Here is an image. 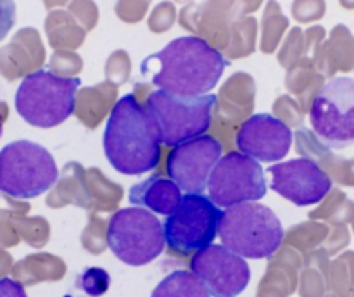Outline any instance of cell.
Returning <instances> with one entry per match:
<instances>
[{
  "label": "cell",
  "mask_w": 354,
  "mask_h": 297,
  "mask_svg": "<svg viewBox=\"0 0 354 297\" xmlns=\"http://www.w3.org/2000/svg\"><path fill=\"white\" fill-rule=\"evenodd\" d=\"M142 66H156V69H145L142 75L149 76L158 88L199 97L218 85L228 61L206 38L190 35L171 40L165 48L149 55Z\"/></svg>",
  "instance_id": "obj_1"
},
{
  "label": "cell",
  "mask_w": 354,
  "mask_h": 297,
  "mask_svg": "<svg viewBox=\"0 0 354 297\" xmlns=\"http://www.w3.org/2000/svg\"><path fill=\"white\" fill-rule=\"evenodd\" d=\"M161 145V133L147 107L133 93L121 97L104 130V152L109 164L123 175H144L159 164Z\"/></svg>",
  "instance_id": "obj_2"
},
{
  "label": "cell",
  "mask_w": 354,
  "mask_h": 297,
  "mask_svg": "<svg viewBox=\"0 0 354 297\" xmlns=\"http://www.w3.org/2000/svg\"><path fill=\"white\" fill-rule=\"evenodd\" d=\"M82 79L50 71H33L23 78L14 95L17 114L37 128H54L69 119L76 107Z\"/></svg>",
  "instance_id": "obj_3"
},
{
  "label": "cell",
  "mask_w": 354,
  "mask_h": 297,
  "mask_svg": "<svg viewBox=\"0 0 354 297\" xmlns=\"http://www.w3.org/2000/svg\"><path fill=\"white\" fill-rule=\"evenodd\" d=\"M218 237L242 258L266 259L282 245L283 227L268 206L242 202L225 207Z\"/></svg>",
  "instance_id": "obj_4"
},
{
  "label": "cell",
  "mask_w": 354,
  "mask_h": 297,
  "mask_svg": "<svg viewBox=\"0 0 354 297\" xmlns=\"http://www.w3.org/2000/svg\"><path fill=\"white\" fill-rule=\"evenodd\" d=\"M216 102L218 97L214 93L189 97L158 88L149 93L145 107L158 124L162 145L178 147L201 135H206L213 123Z\"/></svg>",
  "instance_id": "obj_5"
},
{
  "label": "cell",
  "mask_w": 354,
  "mask_h": 297,
  "mask_svg": "<svg viewBox=\"0 0 354 297\" xmlns=\"http://www.w3.org/2000/svg\"><path fill=\"white\" fill-rule=\"evenodd\" d=\"M59 180L55 159L44 145L14 140L0 151V189L12 199H35Z\"/></svg>",
  "instance_id": "obj_6"
},
{
  "label": "cell",
  "mask_w": 354,
  "mask_h": 297,
  "mask_svg": "<svg viewBox=\"0 0 354 297\" xmlns=\"http://www.w3.org/2000/svg\"><path fill=\"white\" fill-rule=\"evenodd\" d=\"M106 240L111 252L124 265H149L165 251V223L145 207H123L111 216Z\"/></svg>",
  "instance_id": "obj_7"
},
{
  "label": "cell",
  "mask_w": 354,
  "mask_h": 297,
  "mask_svg": "<svg viewBox=\"0 0 354 297\" xmlns=\"http://www.w3.org/2000/svg\"><path fill=\"white\" fill-rule=\"evenodd\" d=\"M223 211L211 197L185 193L175 213L166 216V245L180 254H194L209 247L220 235Z\"/></svg>",
  "instance_id": "obj_8"
},
{
  "label": "cell",
  "mask_w": 354,
  "mask_h": 297,
  "mask_svg": "<svg viewBox=\"0 0 354 297\" xmlns=\"http://www.w3.org/2000/svg\"><path fill=\"white\" fill-rule=\"evenodd\" d=\"M310 123L318 140L328 148L354 144V78L335 76L315 95Z\"/></svg>",
  "instance_id": "obj_9"
},
{
  "label": "cell",
  "mask_w": 354,
  "mask_h": 297,
  "mask_svg": "<svg viewBox=\"0 0 354 297\" xmlns=\"http://www.w3.org/2000/svg\"><path fill=\"white\" fill-rule=\"evenodd\" d=\"M266 178L259 161L244 152H228L218 161L207 183V193L220 207L256 202L266 195Z\"/></svg>",
  "instance_id": "obj_10"
},
{
  "label": "cell",
  "mask_w": 354,
  "mask_h": 297,
  "mask_svg": "<svg viewBox=\"0 0 354 297\" xmlns=\"http://www.w3.org/2000/svg\"><path fill=\"white\" fill-rule=\"evenodd\" d=\"M190 269L213 297H235L244 292L251 282V268L245 259L223 244H211L196 252Z\"/></svg>",
  "instance_id": "obj_11"
},
{
  "label": "cell",
  "mask_w": 354,
  "mask_h": 297,
  "mask_svg": "<svg viewBox=\"0 0 354 297\" xmlns=\"http://www.w3.org/2000/svg\"><path fill=\"white\" fill-rule=\"evenodd\" d=\"M220 142L211 135H201L194 140L173 147L168 155V175L185 193H203L207 189L211 173L221 155Z\"/></svg>",
  "instance_id": "obj_12"
},
{
  "label": "cell",
  "mask_w": 354,
  "mask_h": 297,
  "mask_svg": "<svg viewBox=\"0 0 354 297\" xmlns=\"http://www.w3.org/2000/svg\"><path fill=\"white\" fill-rule=\"evenodd\" d=\"M270 186L296 206H313L332 190V180L310 157L290 159L270 166Z\"/></svg>",
  "instance_id": "obj_13"
},
{
  "label": "cell",
  "mask_w": 354,
  "mask_h": 297,
  "mask_svg": "<svg viewBox=\"0 0 354 297\" xmlns=\"http://www.w3.org/2000/svg\"><path fill=\"white\" fill-rule=\"evenodd\" d=\"M294 133L273 114L259 113L245 119L237 131V147L256 161H282L292 147Z\"/></svg>",
  "instance_id": "obj_14"
},
{
  "label": "cell",
  "mask_w": 354,
  "mask_h": 297,
  "mask_svg": "<svg viewBox=\"0 0 354 297\" xmlns=\"http://www.w3.org/2000/svg\"><path fill=\"white\" fill-rule=\"evenodd\" d=\"M183 190L173 178L152 175L130 189L128 199L133 206L145 207L156 214L169 216L183 199Z\"/></svg>",
  "instance_id": "obj_15"
},
{
  "label": "cell",
  "mask_w": 354,
  "mask_h": 297,
  "mask_svg": "<svg viewBox=\"0 0 354 297\" xmlns=\"http://www.w3.org/2000/svg\"><path fill=\"white\" fill-rule=\"evenodd\" d=\"M151 297H213L199 276L190 269H176L166 275L152 290Z\"/></svg>",
  "instance_id": "obj_16"
},
{
  "label": "cell",
  "mask_w": 354,
  "mask_h": 297,
  "mask_svg": "<svg viewBox=\"0 0 354 297\" xmlns=\"http://www.w3.org/2000/svg\"><path fill=\"white\" fill-rule=\"evenodd\" d=\"M111 283V276L106 269L102 268H88L78 276V282H76V287L80 290H83L88 296L97 297L102 296V294L107 292Z\"/></svg>",
  "instance_id": "obj_17"
},
{
  "label": "cell",
  "mask_w": 354,
  "mask_h": 297,
  "mask_svg": "<svg viewBox=\"0 0 354 297\" xmlns=\"http://www.w3.org/2000/svg\"><path fill=\"white\" fill-rule=\"evenodd\" d=\"M0 297H28L24 287L12 278L0 280Z\"/></svg>",
  "instance_id": "obj_18"
}]
</instances>
